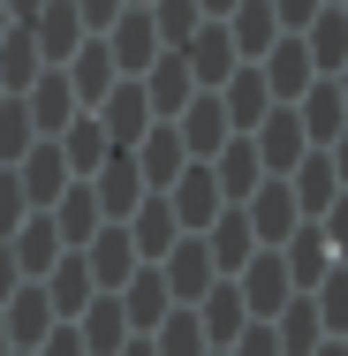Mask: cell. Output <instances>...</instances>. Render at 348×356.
Instances as JSON below:
<instances>
[{
  "label": "cell",
  "instance_id": "1",
  "mask_svg": "<svg viewBox=\"0 0 348 356\" xmlns=\"http://www.w3.org/2000/svg\"><path fill=\"white\" fill-rule=\"evenodd\" d=\"M341 235H348V220L326 213V220H303V227L280 243V266H288V288H295V296H310V288L341 266Z\"/></svg>",
  "mask_w": 348,
  "mask_h": 356
},
{
  "label": "cell",
  "instance_id": "2",
  "mask_svg": "<svg viewBox=\"0 0 348 356\" xmlns=\"http://www.w3.org/2000/svg\"><path fill=\"white\" fill-rule=\"evenodd\" d=\"M280 182H288V197H295V213H303V220H326V213H341L348 159H341V152H303Z\"/></svg>",
  "mask_w": 348,
  "mask_h": 356
},
{
  "label": "cell",
  "instance_id": "3",
  "mask_svg": "<svg viewBox=\"0 0 348 356\" xmlns=\"http://www.w3.org/2000/svg\"><path fill=\"white\" fill-rule=\"evenodd\" d=\"M295 122H303V144H310V152H341V137H348V83L341 76H318V83L295 99Z\"/></svg>",
  "mask_w": 348,
  "mask_h": 356
},
{
  "label": "cell",
  "instance_id": "4",
  "mask_svg": "<svg viewBox=\"0 0 348 356\" xmlns=\"http://www.w3.org/2000/svg\"><path fill=\"white\" fill-rule=\"evenodd\" d=\"M99 46H106V61H114V76H144L167 46H159V31H151V15L144 8H122L106 31H99Z\"/></svg>",
  "mask_w": 348,
  "mask_h": 356
},
{
  "label": "cell",
  "instance_id": "5",
  "mask_svg": "<svg viewBox=\"0 0 348 356\" xmlns=\"http://www.w3.org/2000/svg\"><path fill=\"white\" fill-rule=\"evenodd\" d=\"M159 197H167V213H174V227H182V235H205L212 220H219V190H212V167H205V159H190V167L159 190Z\"/></svg>",
  "mask_w": 348,
  "mask_h": 356
},
{
  "label": "cell",
  "instance_id": "6",
  "mask_svg": "<svg viewBox=\"0 0 348 356\" xmlns=\"http://www.w3.org/2000/svg\"><path fill=\"white\" fill-rule=\"evenodd\" d=\"M242 220H250V235H258V250H280L295 227H303V213H295V197H288V182L280 175H265L250 197H242Z\"/></svg>",
  "mask_w": 348,
  "mask_h": 356
},
{
  "label": "cell",
  "instance_id": "7",
  "mask_svg": "<svg viewBox=\"0 0 348 356\" xmlns=\"http://www.w3.org/2000/svg\"><path fill=\"white\" fill-rule=\"evenodd\" d=\"M212 99H219V114H227V129H235V137H250V129L273 114V91H265L258 61H235V69H227V83H219Z\"/></svg>",
  "mask_w": 348,
  "mask_h": 356
},
{
  "label": "cell",
  "instance_id": "8",
  "mask_svg": "<svg viewBox=\"0 0 348 356\" xmlns=\"http://www.w3.org/2000/svg\"><path fill=\"white\" fill-rule=\"evenodd\" d=\"M258 76H265V91H273V106H295L318 76H310V54H303V38L295 31H280L273 46L258 54Z\"/></svg>",
  "mask_w": 348,
  "mask_h": 356
},
{
  "label": "cell",
  "instance_id": "9",
  "mask_svg": "<svg viewBox=\"0 0 348 356\" xmlns=\"http://www.w3.org/2000/svg\"><path fill=\"white\" fill-rule=\"evenodd\" d=\"M83 114H99V129H106V144H114V152H129V144L151 129V106H144L137 76H114V91H106L99 106H83Z\"/></svg>",
  "mask_w": 348,
  "mask_h": 356
},
{
  "label": "cell",
  "instance_id": "10",
  "mask_svg": "<svg viewBox=\"0 0 348 356\" xmlns=\"http://www.w3.org/2000/svg\"><path fill=\"white\" fill-rule=\"evenodd\" d=\"M15 182H23V205H31V213H46V205H53V197L76 182V175H69V159H61V144L38 137L23 159H15Z\"/></svg>",
  "mask_w": 348,
  "mask_h": 356
},
{
  "label": "cell",
  "instance_id": "11",
  "mask_svg": "<svg viewBox=\"0 0 348 356\" xmlns=\"http://www.w3.org/2000/svg\"><path fill=\"white\" fill-rule=\"evenodd\" d=\"M76 258H83V273H91V288H99V296H114V288L137 273V250H129V227H122V220H106V227H99Z\"/></svg>",
  "mask_w": 348,
  "mask_h": 356
},
{
  "label": "cell",
  "instance_id": "12",
  "mask_svg": "<svg viewBox=\"0 0 348 356\" xmlns=\"http://www.w3.org/2000/svg\"><path fill=\"white\" fill-rule=\"evenodd\" d=\"M159 281H167V303H197L219 273H212V258H205V235H174V250L159 258Z\"/></svg>",
  "mask_w": 348,
  "mask_h": 356
},
{
  "label": "cell",
  "instance_id": "13",
  "mask_svg": "<svg viewBox=\"0 0 348 356\" xmlns=\"http://www.w3.org/2000/svg\"><path fill=\"white\" fill-rule=\"evenodd\" d=\"M129 159H137V182L151 190V197H159L182 167H190V152H182V137H174V122H151V129L129 144Z\"/></svg>",
  "mask_w": 348,
  "mask_h": 356
},
{
  "label": "cell",
  "instance_id": "14",
  "mask_svg": "<svg viewBox=\"0 0 348 356\" xmlns=\"http://www.w3.org/2000/svg\"><path fill=\"white\" fill-rule=\"evenodd\" d=\"M235 296H242L250 318H273L280 303L295 296V288H288V266H280V250H250V266L235 273Z\"/></svg>",
  "mask_w": 348,
  "mask_h": 356
},
{
  "label": "cell",
  "instance_id": "15",
  "mask_svg": "<svg viewBox=\"0 0 348 356\" xmlns=\"http://www.w3.org/2000/svg\"><path fill=\"white\" fill-rule=\"evenodd\" d=\"M23 114H31L38 137H61L83 106H76V91H69V76H61V69H38V76H31V91H23Z\"/></svg>",
  "mask_w": 348,
  "mask_h": 356
},
{
  "label": "cell",
  "instance_id": "16",
  "mask_svg": "<svg viewBox=\"0 0 348 356\" xmlns=\"http://www.w3.org/2000/svg\"><path fill=\"white\" fill-rule=\"evenodd\" d=\"M137 91H144V106H151V122H174V114L197 99V83H190V69H182V54H174V46L137 76Z\"/></svg>",
  "mask_w": 348,
  "mask_h": 356
},
{
  "label": "cell",
  "instance_id": "17",
  "mask_svg": "<svg viewBox=\"0 0 348 356\" xmlns=\"http://www.w3.org/2000/svg\"><path fill=\"white\" fill-rule=\"evenodd\" d=\"M0 326H8V349H38L61 318H53V303H46V288L38 281H23L8 303H0Z\"/></svg>",
  "mask_w": 348,
  "mask_h": 356
},
{
  "label": "cell",
  "instance_id": "18",
  "mask_svg": "<svg viewBox=\"0 0 348 356\" xmlns=\"http://www.w3.org/2000/svg\"><path fill=\"white\" fill-rule=\"evenodd\" d=\"M295 38L310 54V76H348V8H318Z\"/></svg>",
  "mask_w": 348,
  "mask_h": 356
},
{
  "label": "cell",
  "instance_id": "19",
  "mask_svg": "<svg viewBox=\"0 0 348 356\" xmlns=\"http://www.w3.org/2000/svg\"><path fill=\"white\" fill-rule=\"evenodd\" d=\"M250 152H258V167H265V175H288V167L310 152V144H303V122H295V106H273V114L250 129Z\"/></svg>",
  "mask_w": 348,
  "mask_h": 356
},
{
  "label": "cell",
  "instance_id": "20",
  "mask_svg": "<svg viewBox=\"0 0 348 356\" xmlns=\"http://www.w3.org/2000/svg\"><path fill=\"white\" fill-rule=\"evenodd\" d=\"M91 197H99V220H129L137 197H151V190L137 182V159H129V152H106L99 175H91Z\"/></svg>",
  "mask_w": 348,
  "mask_h": 356
},
{
  "label": "cell",
  "instance_id": "21",
  "mask_svg": "<svg viewBox=\"0 0 348 356\" xmlns=\"http://www.w3.org/2000/svg\"><path fill=\"white\" fill-rule=\"evenodd\" d=\"M250 250H258V235H250V220H242V205H219V220L205 227V258L219 281H235L242 266H250Z\"/></svg>",
  "mask_w": 348,
  "mask_h": 356
},
{
  "label": "cell",
  "instance_id": "22",
  "mask_svg": "<svg viewBox=\"0 0 348 356\" xmlns=\"http://www.w3.org/2000/svg\"><path fill=\"white\" fill-rule=\"evenodd\" d=\"M212 167V190H219V205H242L258 182H265V167H258V152H250V137H227L219 152L205 159Z\"/></svg>",
  "mask_w": 348,
  "mask_h": 356
},
{
  "label": "cell",
  "instance_id": "23",
  "mask_svg": "<svg viewBox=\"0 0 348 356\" xmlns=\"http://www.w3.org/2000/svg\"><path fill=\"white\" fill-rule=\"evenodd\" d=\"M23 31H31V46H38V61H46V69H61L76 46H83V23H76V8H69V0H46V8H38Z\"/></svg>",
  "mask_w": 348,
  "mask_h": 356
},
{
  "label": "cell",
  "instance_id": "24",
  "mask_svg": "<svg viewBox=\"0 0 348 356\" xmlns=\"http://www.w3.org/2000/svg\"><path fill=\"white\" fill-rule=\"evenodd\" d=\"M190 311H197V334H205V349H227V341H235V334L250 326V311H242V296H235V281H212L205 296L190 303Z\"/></svg>",
  "mask_w": 348,
  "mask_h": 356
},
{
  "label": "cell",
  "instance_id": "25",
  "mask_svg": "<svg viewBox=\"0 0 348 356\" xmlns=\"http://www.w3.org/2000/svg\"><path fill=\"white\" fill-rule=\"evenodd\" d=\"M219 31H227V46H235V61H258V54H265V46L280 38L273 0H235V8L219 15Z\"/></svg>",
  "mask_w": 348,
  "mask_h": 356
},
{
  "label": "cell",
  "instance_id": "26",
  "mask_svg": "<svg viewBox=\"0 0 348 356\" xmlns=\"http://www.w3.org/2000/svg\"><path fill=\"white\" fill-rule=\"evenodd\" d=\"M174 54H182V69H190L197 91H219L227 69H235V46H227V31H219V23H197V38H190V46H174Z\"/></svg>",
  "mask_w": 348,
  "mask_h": 356
},
{
  "label": "cell",
  "instance_id": "27",
  "mask_svg": "<svg viewBox=\"0 0 348 356\" xmlns=\"http://www.w3.org/2000/svg\"><path fill=\"white\" fill-rule=\"evenodd\" d=\"M174 137H182V152H190V159H212L219 144L235 137V129H227V114H219V99H212V91H197V99H190V106L174 114Z\"/></svg>",
  "mask_w": 348,
  "mask_h": 356
},
{
  "label": "cell",
  "instance_id": "28",
  "mask_svg": "<svg viewBox=\"0 0 348 356\" xmlns=\"http://www.w3.org/2000/svg\"><path fill=\"white\" fill-rule=\"evenodd\" d=\"M122 227H129L137 266H159V258L174 250V235H182V227H174V213H167V197H137V213L122 220Z\"/></svg>",
  "mask_w": 348,
  "mask_h": 356
},
{
  "label": "cell",
  "instance_id": "29",
  "mask_svg": "<svg viewBox=\"0 0 348 356\" xmlns=\"http://www.w3.org/2000/svg\"><path fill=\"white\" fill-rule=\"evenodd\" d=\"M114 303H122V318H129V334H151L174 303H167V281H159V266H137L129 281L114 288Z\"/></svg>",
  "mask_w": 348,
  "mask_h": 356
},
{
  "label": "cell",
  "instance_id": "30",
  "mask_svg": "<svg viewBox=\"0 0 348 356\" xmlns=\"http://www.w3.org/2000/svg\"><path fill=\"white\" fill-rule=\"evenodd\" d=\"M46 220H53V235H61V250H83L106 220H99V197H91V182H69L53 205H46Z\"/></svg>",
  "mask_w": 348,
  "mask_h": 356
},
{
  "label": "cell",
  "instance_id": "31",
  "mask_svg": "<svg viewBox=\"0 0 348 356\" xmlns=\"http://www.w3.org/2000/svg\"><path fill=\"white\" fill-rule=\"evenodd\" d=\"M69 326H76V341H83V356H114L122 341H129V318H122V303H114V296H91Z\"/></svg>",
  "mask_w": 348,
  "mask_h": 356
},
{
  "label": "cell",
  "instance_id": "32",
  "mask_svg": "<svg viewBox=\"0 0 348 356\" xmlns=\"http://www.w3.org/2000/svg\"><path fill=\"white\" fill-rule=\"evenodd\" d=\"M38 288H46V303H53V318H76V311H83V303L99 296V288H91V273H83V258H76V250H61V258H53V266L38 273Z\"/></svg>",
  "mask_w": 348,
  "mask_h": 356
},
{
  "label": "cell",
  "instance_id": "33",
  "mask_svg": "<svg viewBox=\"0 0 348 356\" xmlns=\"http://www.w3.org/2000/svg\"><path fill=\"white\" fill-rule=\"evenodd\" d=\"M265 326H273L280 356H310L318 341H326V326H318V303H310V296H288V303H280Z\"/></svg>",
  "mask_w": 348,
  "mask_h": 356
},
{
  "label": "cell",
  "instance_id": "34",
  "mask_svg": "<svg viewBox=\"0 0 348 356\" xmlns=\"http://www.w3.org/2000/svg\"><path fill=\"white\" fill-rule=\"evenodd\" d=\"M61 76H69L76 106H99V99L114 91V61H106V46H99V38H83L69 61H61Z\"/></svg>",
  "mask_w": 348,
  "mask_h": 356
},
{
  "label": "cell",
  "instance_id": "35",
  "mask_svg": "<svg viewBox=\"0 0 348 356\" xmlns=\"http://www.w3.org/2000/svg\"><path fill=\"white\" fill-rule=\"evenodd\" d=\"M8 258H15V273H23V281H38V273L61 258V235H53V220H46V213H31L15 235H8Z\"/></svg>",
  "mask_w": 348,
  "mask_h": 356
},
{
  "label": "cell",
  "instance_id": "36",
  "mask_svg": "<svg viewBox=\"0 0 348 356\" xmlns=\"http://www.w3.org/2000/svg\"><path fill=\"white\" fill-rule=\"evenodd\" d=\"M53 144H61V159H69L76 182H91V175H99V159L114 152V144H106V129H99V114H76V122H69Z\"/></svg>",
  "mask_w": 348,
  "mask_h": 356
},
{
  "label": "cell",
  "instance_id": "37",
  "mask_svg": "<svg viewBox=\"0 0 348 356\" xmlns=\"http://www.w3.org/2000/svg\"><path fill=\"white\" fill-rule=\"evenodd\" d=\"M38 69H46V61H38L31 31H23V23H8V38H0V99H23Z\"/></svg>",
  "mask_w": 348,
  "mask_h": 356
},
{
  "label": "cell",
  "instance_id": "38",
  "mask_svg": "<svg viewBox=\"0 0 348 356\" xmlns=\"http://www.w3.org/2000/svg\"><path fill=\"white\" fill-rule=\"evenodd\" d=\"M144 341H151V356H205V334H197V311L190 303H174Z\"/></svg>",
  "mask_w": 348,
  "mask_h": 356
},
{
  "label": "cell",
  "instance_id": "39",
  "mask_svg": "<svg viewBox=\"0 0 348 356\" xmlns=\"http://www.w3.org/2000/svg\"><path fill=\"white\" fill-rule=\"evenodd\" d=\"M144 15H151L159 46H190V38H197V23H205V15H197V0H151Z\"/></svg>",
  "mask_w": 348,
  "mask_h": 356
},
{
  "label": "cell",
  "instance_id": "40",
  "mask_svg": "<svg viewBox=\"0 0 348 356\" xmlns=\"http://www.w3.org/2000/svg\"><path fill=\"white\" fill-rule=\"evenodd\" d=\"M38 144V129H31V114H23V99H0V167H15L23 152Z\"/></svg>",
  "mask_w": 348,
  "mask_h": 356
},
{
  "label": "cell",
  "instance_id": "41",
  "mask_svg": "<svg viewBox=\"0 0 348 356\" xmlns=\"http://www.w3.org/2000/svg\"><path fill=\"white\" fill-rule=\"evenodd\" d=\"M23 220H31V205H23V182H15V167H0V243H8Z\"/></svg>",
  "mask_w": 348,
  "mask_h": 356
},
{
  "label": "cell",
  "instance_id": "42",
  "mask_svg": "<svg viewBox=\"0 0 348 356\" xmlns=\"http://www.w3.org/2000/svg\"><path fill=\"white\" fill-rule=\"evenodd\" d=\"M227 356H280V341H273V326H265V318H250V326L227 341Z\"/></svg>",
  "mask_w": 348,
  "mask_h": 356
},
{
  "label": "cell",
  "instance_id": "43",
  "mask_svg": "<svg viewBox=\"0 0 348 356\" xmlns=\"http://www.w3.org/2000/svg\"><path fill=\"white\" fill-rule=\"evenodd\" d=\"M69 8H76V23H83V38H99V31L122 15V0H69Z\"/></svg>",
  "mask_w": 348,
  "mask_h": 356
},
{
  "label": "cell",
  "instance_id": "44",
  "mask_svg": "<svg viewBox=\"0 0 348 356\" xmlns=\"http://www.w3.org/2000/svg\"><path fill=\"white\" fill-rule=\"evenodd\" d=\"M318 8H326V0H273V23H280V31H303Z\"/></svg>",
  "mask_w": 348,
  "mask_h": 356
},
{
  "label": "cell",
  "instance_id": "45",
  "mask_svg": "<svg viewBox=\"0 0 348 356\" xmlns=\"http://www.w3.org/2000/svg\"><path fill=\"white\" fill-rule=\"evenodd\" d=\"M31 356H83V341H76V326L61 318V326H53V334H46V341H38Z\"/></svg>",
  "mask_w": 348,
  "mask_h": 356
},
{
  "label": "cell",
  "instance_id": "46",
  "mask_svg": "<svg viewBox=\"0 0 348 356\" xmlns=\"http://www.w3.org/2000/svg\"><path fill=\"white\" fill-rule=\"evenodd\" d=\"M15 288H23V273H15V258H8V243H0V303H8Z\"/></svg>",
  "mask_w": 348,
  "mask_h": 356
},
{
  "label": "cell",
  "instance_id": "47",
  "mask_svg": "<svg viewBox=\"0 0 348 356\" xmlns=\"http://www.w3.org/2000/svg\"><path fill=\"white\" fill-rule=\"evenodd\" d=\"M0 8H8V23H31V15L46 8V0H0Z\"/></svg>",
  "mask_w": 348,
  "mask_h": 356
},
{
  "label": "cell",
  "instance_id": "48",
  "mask_svg": "<svg viewBox=\"0 0 348 356\" xmlns=\"http://www.w3.org/2000/svg\"><path fill=\"white\" fill-rule=\"evenodd\" d=\"M227 8H235V0H197V15H205V23H219Z\"/></svg>",
  "mask_w": 348,
  "mask_h": 356
},
{
  "label": "cell",
  "instance_id": "49",
  "mask_svg": "<svg viewBox=\"0 0 348 356\" xmlns=\"http://www.w3.org/2000/svg\"><path fill=\"white\" fill-rule=\"evenodd\" d=\"M310 356H348V341H341V334H326V341H318Z\"/></svg>",
  "mask_w": 348,
  "mask_h": 356
},
{
  "label": "cell",
  "instance_id": "50",
  "mask_svg": "<svg viewBox=\"0 0 348 356\" xmlns=\"http://www.w3.org/2000/svg\"><path fill=\"white\" fill-rule=\"evenodd\" d=\"M114 356H151V341H144V334H129V341H122Z\"/></svg>",
  "mask_w": 348,
  "mask_h": 356
},
{
  "label": "cell",
  "instance_id": "51",
  "mask_svg": "<svg viewBox=\"0 0 348 356\" xmlns=\"http://www.w3.org/2000/svg\"><path fill=\"white\" fill-rule=\"evenodd\" d=\"M0 356H15V349H8V326H0Z\"/></svg>",
  "mask_w": 348,
  "mask_h": 356
},
{
  "label": "cell",
  "instance_id": "52",
  "mask_svg": "<svg viewBox=\"0 0 348 356\" xmlns=\"http://www.w3.org/2000/svg\"><path fill=\"white\" fill-rule=\"evenodd\" d=\"M0 38H8V8H0Z\"/></svg>",
  "mask_w": 348,
  "mask_h": 356
},
{
  "label": "cell",
  "instance_id": "53",
  "mask_svg": "<svg viewBox=\"0 0 348 356\" xmlns=\"http://www.w3.org/2000/svg\"><path fill=\"white\" fill-rule=\"evenodd\" d=\"M122 8H151V0H122Z\"/></svg>",
  "mask_w": 348,
  "mask_h": 356
},
{
  "label": "cell",
  "instance_id": "54",
  "mask_svg": "<svg viewBox=\"0 0 348 356\" xmlns=\"http://www.w3.org/2000/svg\"><path fill=\"white\" fill-rule=\"evenodd\" d=\"M205 356H227V349H205Z\"/></svg>",
  "mask_w": 348,
  "mask_h": 356
},
{
  "label": "cell",
  "instance_id": "55",
  "mask_svg": "<svg viewBox=\"0 0 348 356\" xmlns=\"http://www.w3.org/2000/svg\"><path fill=\"white\" fill-rule=\"evenodd\" d=\"M15 356H31V349H15Z\"/></svg>",
  "mask_w": 348,
  "mask_h": 356
}]
</instances>
